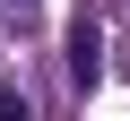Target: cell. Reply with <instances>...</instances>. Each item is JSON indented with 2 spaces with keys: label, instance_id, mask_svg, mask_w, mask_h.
<instances>
[{
  "label": "cell",
  "instance_id": "cell-1",
  "mask_svg": "<svg viewBox=\"0 0 130 121\" xmlns=\"http://www.w3.org/2000/svg\"><path fill=\"white\" fill-rule=\"evenodd\" d=\"M95 69H104V35H95V17H78V26H70V78L95 87Z\"/></svg>",
  "mask_w": 130,
  "mask_h": 121
},
{
  "label": "cell",
  "instance_id": "cell-2",
  "mask_svg": "<svg viewBox=\"0 0 130 121\" xmlns=\"http://www.w3.org/2000/svg\"><path fill=\"white\" fill-rule=\"evenodd\" d=\"M0 121H26V95L18 87H0Z\"/></svg>",
  "mask_w": 130,
  "mask_h": 121
}]
</instances>
